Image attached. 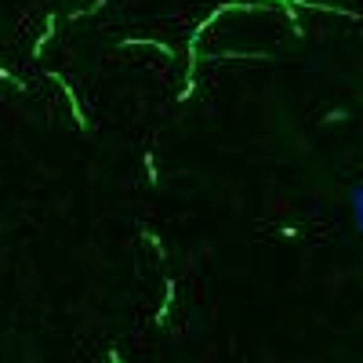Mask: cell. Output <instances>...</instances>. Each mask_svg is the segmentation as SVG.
<instances>
[{
  "mask_svg": "<svg viewBox=\"0 0 363 363\" xmlns=\"http://www.w3.org/2000/svg\"><path fill=\"white\" fill-rule=\"evenodd\" d=\"M349 203H352V218H356V229H359V240H363V186H356L349 193Z\"/></svg>",
  "mask_w": 363,
  "mask_h": 363,
  "instance_id": "6da1fadb",
  "label": "cell"
}]
</instances>
